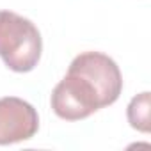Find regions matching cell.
Wrapping results in <instances>:
<instances>
[{
    "instance_id": "cell-1",
    "label": "cell",
    "mask_w": 151,
    "mask_h": 151,
    "mask_svg": "<svg viewBox=\"0 0 151 151\" xmlns=\"http://www.w3.org/2000/svg\"><path fill=\"white\" fill-rule=\"evenodd\" d=\"M41 34L30 20L13 11H0V57L9 69L32 71L41 59Z\"/></svg>"
},
{
    "instance_id": "cell-2",
    "label": "cell",
    "mask_w": 151,
    "mask_h": 151,
    "mask_svg": "<svg viewBox=\"0 0 151 151\" xmlns=\"http://www.w3.org/2000/svg\"><path fill=\"white\" fill-rule=\"evenodd\" d=\"M53 112L66 121H80L101 109L100 96L93 84L80 75L68 71L55 86L50 98Z\"/></svg>"
},
{
    "instance_id": "cell-3",
    "label": "cell",
    "mask_w": 151,
    "mask_h": 151,
    "mask_svg": "<svg viewBox=\"0 0 151 151\" xmlns=\"http://www.w3.org/2000/svg\"><path fill=\"white\" fill-rule=\"evenodd\" d=\"M68 71L80 75L93 84L100 96L101 109L116 103L123 91V77L119 66L105 53L84 52L71 60Z\"/></svg>"
},
{
    "instance_id": "cell-4",
    "label": "cell",
    "mask_w": 151,
    "mask_h": 151,
    "mask_svg": "<svg viewBox=\"0 0 151 151\" xmlns=\"http://www.w3.org/2000/svg\"><path fill=\"white\" fill-rule=\"evenodd\" d=\"M37 128L39 116L29 101L16 96L0 98V146L29 140Z\"/></svg>"
},
{
    "instance_id": "cell-5",
    "label": "cell",
    "mask_w": 151,
    "mask_h": 151,
    "mask_svg": "<svg viewBox=\"0 0 151 151\" xmlns=\"http://www.w3.org/2000/svg\"><path fill=\"white\" fill-rule=\"evenodd\" d=\"M149 112H151V94L147 91L137 94L135 98H132L126 116H128V123L132 128H135L137 132L142 133H149L151 130V121H149Z\"/></svg>"
}]
</instances>
